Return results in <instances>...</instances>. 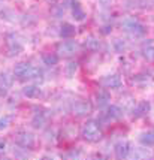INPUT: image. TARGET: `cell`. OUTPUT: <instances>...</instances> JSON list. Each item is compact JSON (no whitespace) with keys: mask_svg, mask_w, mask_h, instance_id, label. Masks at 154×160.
I'll use <instances>...</instances> for the list:
<instances>
[{"mask_svg":"<svg viewBox=\"0 0 154 160\" xmlns=\"http://www.w3.org/2000/svg\"><path fill=\"white\" fill-rule=\"evenodd\" d=\"M47 121H48V115L42 111H37L33 114V118H32V126L35 127V129H43L45 124H47Z\"/></svg>","mask_w":154,"mask_h":160,"instance_id":"11","label":"cell"},{"mask_svg":"<svg viewBox=\"0 0 154 160\" xmlns=\"http://www.w3.org/2000/svg\"><path fill=\"white\" fill-rule=\"evenodd\" d=\"M70 11H72V15H73V18L77 21H82L85 18V11L82 5L78 2V0H73L72 2V5H70Z\"/></svg>","mask_w":154,"mask_h":160,"instance_id":"13","label":"cell"},{"mask_svg":"<svg viewBox=\"0 0 154 160\" xmlns=\"http://www.w3.org/2000/svg\"><path fill=\"white\" fill-rule=\"evenodd\" d=\"M32 64L26 62H21L18 64H15L14 68V77L18 81H28V75H30V70H32Z\"/></svg>","mask_w":154,"mask_h":160,"instance_id":"7","label":"cell"},{"mask_svg":"<svg viewBox=\"0 0 154 160\" xmlns=\"http://www.w3.org/2000/svg\"><path fill=\"white\" fill-rule=\"evenodd\" d=\"M49 2H52V3H54V2H57V0H49Z\"/></svg>","mask_w":154,"mask_h":160,"instance_id":"27","label":"cell"},{"mask_svg":"<svg viewBox=\"0 0 154 160\" xmlns=\"http://www.w3.org/2000/svg\"><path fill=\"white\" fill-rule=\"evenodd\" d=\"M0 2H2V0H0Z\"/></svg>","mask_w":154,"mask_h":160,"instance_id":"28","label":"cell"},{"mask_svg":"<svg viewBox=\"0 0 154 160\" xmlns=\"http://www.w3.org/2000/svg\"><path fill=\"white\" fill-rule=\"evenodd\" d=\"M60 36L63 38V39H72L73 36L77 35V28L73 24H70V22H63L62 26H60Z\"/></svg>","mask_w":154,"mask_h":160,"instance_id":"12","label":"cell"},{"mask_svg":"<svg viewBox=\"0 0 154 160\" xmlns=\"http://www.w3.org/2000/svg\"><path fill=\"white\" fill-rule=\"evenodd\" d=\"M7 90H9V88H7L6 85L0 84V98H5V96L7 94Z\"/></svg>","mask_w":154,"mask_h":160,"instance_id":"25","label":"cell"},{"mask_svg":"<svg viewBox=\"0 0 154 160\" xmlns=\"http://www.w3.org/2000/svg\"><path fill=\"white\" fill-rule=\"evenodd\" d=\"M14 141L17 145H20L24 150H33L36 145V136L27 130H20L14 135Z\"/></svg>","mask_w":154,"mask_h":160,"instance_id":"3","label":"cell"},{"mask_svg":"<svg viewBox=\"0 0 154 160\" xmlns=\"http://www.w3.org/2000/svg\"><path fill=\"white\" fill-rule=\"evenodd\" d=\"M114 48H115L117 52H123V49L126 48V43L121 39H117V41H114Z\"/></svg>","mask_w":154,"mask_h":160,"instance_id":"24","label":"cell"},{"mask_svg":"<svg viewBox=\"0 0 154 160\" xmlns=\"http://www.w3.org/2000/svg\"><path fill=\"white\" fill-rule=\"evenodd\" d=\"M142 56L144 58L147 60V62H154V45H145L144 48H142Z\"/></svg>","mask_w":154,"mask_h":160,"instance_id":"21","label":"cell"},{"mask_svg":"<svg viewBox=\"0 0 154 160\" xmlns=\"http://www.w3.org/2000/svg\"><path fill=\"white\" fill-rule=\"evenodd\" d=\"M12 81H14V77H11L7 72H2L0 73V84H3V85H6L7 88H11V85H12Z\"/></svg>","mask_w":154,"mask_h":160,"instance_id":"22","label":"cell"},{"mask_svg":"<svg viewBox=\"0 0 154 160\" xmlns=\"http://www.w3.org/2000/svg\"><path fill=\"white\" fill-rule=\"evenodd\" d=\"M85 48L91 51V52H96L100 49V41H99L97 38H94V36H87V39L84 42Z\"/></svg>","mask_w":154,"mask_h":160,"instance_id":"17","label":"cell"},{"mask_svg":"<svg viewBox=\"0 0 154 160\" xmlns=\"http://www.w3.org/2000/svg\"><path fill=\"white\" fill-rule=\"evenodd\" d=\"M22 96H26L27 99H39L42 96V88L37 84H27L22 87Z\"/></svg>","mask_w":154,"mask_h":160,"instance_id":"8","label":"cell"},{"mask_svg":"<svg viewBox=\"0 0 154 160\" xmlns=\"http://www.w3.org/2000/svg\"><path fill=\"white\" fill-rule=\"evenodd\" d=\"M81 136L82 139L90 142V144H96L99 141L102 139L103 133H102V129L99 126L97 121L94 120H88L82 124V129H81Z\"/></svg>","mask_w":154,"mask_h":160,"instance_id":"1","label":"cell"},{"mask_svg":"<svg viewBox=\"0 0 154 160\" xmlns=\"http://www.w3.org/2000/svg\"><path fill=\"white\" fill-rule=\"evenodd\" d=\"M121 117H123V109H121L120 106H117V105L108 106V109H106V112H105V118L106 120L114 121V120H120Z\"/></svg>","mask_w":154,"mask_h":160,"instance_id":"14","label":"cell"},{"mask_svg":"<svg viewBox=\"0 0 154 160\" xmlns=\"http://www.w3.org/2000/svg\"><path fill=\"white\" fill-rule=\"evenodd\" d=\"M109 100H111V94L108 93V90H99L97 93H96V103H97L99 108L108 105Z\"/></svg>","mask_w":154,"mask_h":160,"instance_id":"16","label":"cell"},{"mask_svg":"<svg viewBox=\"0 0 154 160\" xmlns=\"http://www.w3.org/2000/svg\"><path fill=\"white\" fill-rule=\"evenodd\" d=\"M12 115H9V114H6V115H3V117H0V130H5V129H7L9 126H11V123H12Z\"/></svg>","mask_w":154,"mask_h":160,"instance_id":"23","label":"cell"},{"mask_svg":"<svg viewBox=\"0 0 154 160\" xmlns=\"http://www.w3.org/2000/svg\"><path fill=\"white\" fill-rule=\"evenodd\" d=\"M102 84H103V87H106V88L114 90V88H120L123 81H121V77H120L118 73H111V75H106L102 79Z\"/></svg>","mask_w":154,"mask_h":160,"instance_id":"9","label":"cell"},{"mask_svg":"<svg viewBox=\"0 0 154 160\" xmlns=\"http://www.w3.org/2000/svg\"><path fill=\"white\" fill-rule=\"evenodd\" d=\"M141 144L145 147H153L154 145V132H147V133H142L141 135Z\"/></svg>","mask_w":154,"mask_h":160,"instance_id":"20","label":"cell"},{"mask_svg":"<svg viewBox=\"0 0 154 160\" xmlns=\"http://www.w3.org/2000/svg\"><path fill=\"white\" fill-rule=\"evenodd\" d=\"M112 3V0H99V5H102V6H109Z\"/></svg>","mask_w":154,"mask_h":160,"instance_id":"26","label":"cell"},{"mask_svg":"<svg viewBox=\"0 0 154 160\" xmlns=\"http://www.w3.org/2000/svg\"><path fill=\"white\" fill-rule=\"evenodd\" d=\"M78 70V64L77 62H69L66 66H64V75H66V78H73L75 77V73H77Z\"/></svg>","mask_w":154,"mask_h":160,"instance_id":"19","label":"cell"},{"mask_svg":"<svg viewBox=\"0 0 154 160\" xmlns=\"http://www.w3.org/2000/svg\"><path fill=\"white\" fill-rule=\"evenodd\" d=\"M58 54L56 52H43L42 54V62L43 64H47L48 68H52V66H56L57 63H58Z\"/></svg>","mask_w":154,"mask_h":160,"instance_id":"18","label":"cell"},{"mask_svg":"<svg viewBox=\"0 0 154 160\" xmlns=\"http://www.w3.org/2000/svg\"><path fill=\"white\" fill-rule=\"evenodd\" d=\"M79 51V45L75 41H63L57 45V54L63 58H70Z\"/></svg>","mask_w":154,"mask_h":160,"instance_id":"4","label":"cell"},{"mask_svg":"<svg viewBox=\"0 0 154 160\" xmlns=\"http://www.w3.org/2000/svg\"><path fill=\"white\" fill-rule=\"evenodd\" d=\"M91 109H93V106H91L90 100H87V99H77L72 103V112L77 117H85V115H88L91 112Z\"/></svg>","mask_w":154,"mask_h":160,"instance_id":"5","label":"cell"},{"mask_svg":"<svg viewBox=\"0 0 154 160\" xmlns=\"http://www.w3.org/2000/svg\"><path fill=\"white\" fill-rule=\"evenodd\" d=\"M121 27H123L124 32H127L130 36H135V38H139V36L145 35V27H144V24H141L136 18H132V17L124 18L123 22H121Z\"/></svg>","mask_w":154,"mask_h":160,"instance_id":"2","label":"cell"},{"mask_svg":"<svg viewBox=\"0 0 154 160\" xmlns=\"http://www.w3.org/2000/svg\"><path fill=\"white\" fill-rule=\"evenodd\" d=\"M115 156L118 157V159H126L130 156L132 153V145H130V142H127V141H121L118 142L117 145H115Z\"/></svg>","mask_w":154,"mask_h":160,"instance_id":"10","label":"cell"},{"mask_svg":"<svg viewBox=\"0 0 154 160\" xmlns=\"http://www.w3.org/2000/svg\"><path fill=\"white\" fill-rule=\"evenodd\" d=\"M148 111H150V103L148 102H139V103L135 105V108H133V117L139 118L142 115L148 114Z\"/></svg>","mask_w":154,"mask_h":160,"instance_id":"15","label":"cell"},{"mask_svg":"<svg viewBox=\"0 0 154 160\" xmlns=\"http://www.w3.org/2000/svg\"><path fill=\"white\" fill-rule=\"evenodd\" d=\"M6 49H7V52H9V56H17V54L22 52L24 45H22V42L20 41V38L17 35L9 33L6 36Z\"/></svg>","mask_w":154,"mask_h":160,"instance_id":"6","label":"cell"}]
</instances>
